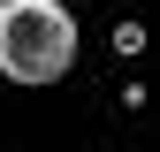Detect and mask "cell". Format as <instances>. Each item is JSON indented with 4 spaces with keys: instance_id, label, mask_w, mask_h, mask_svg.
Masks as SVG:
<instances>
[{
    "instance_id": "6da1fadb",
    "label": "cell",
    "mask_w": 160,
    "mask_h": 152,
    "mask_svg": "<svg viewBox=\"0 0 160 152\" xmlns=\"http://www.w3.org/2000/svg\"><path fill=\"white\" fill-rule=\"evenodd\" d=\"M76 61V15L61 0H0V69L15 84H53Z\"/></svg>"
}]
</instances>
